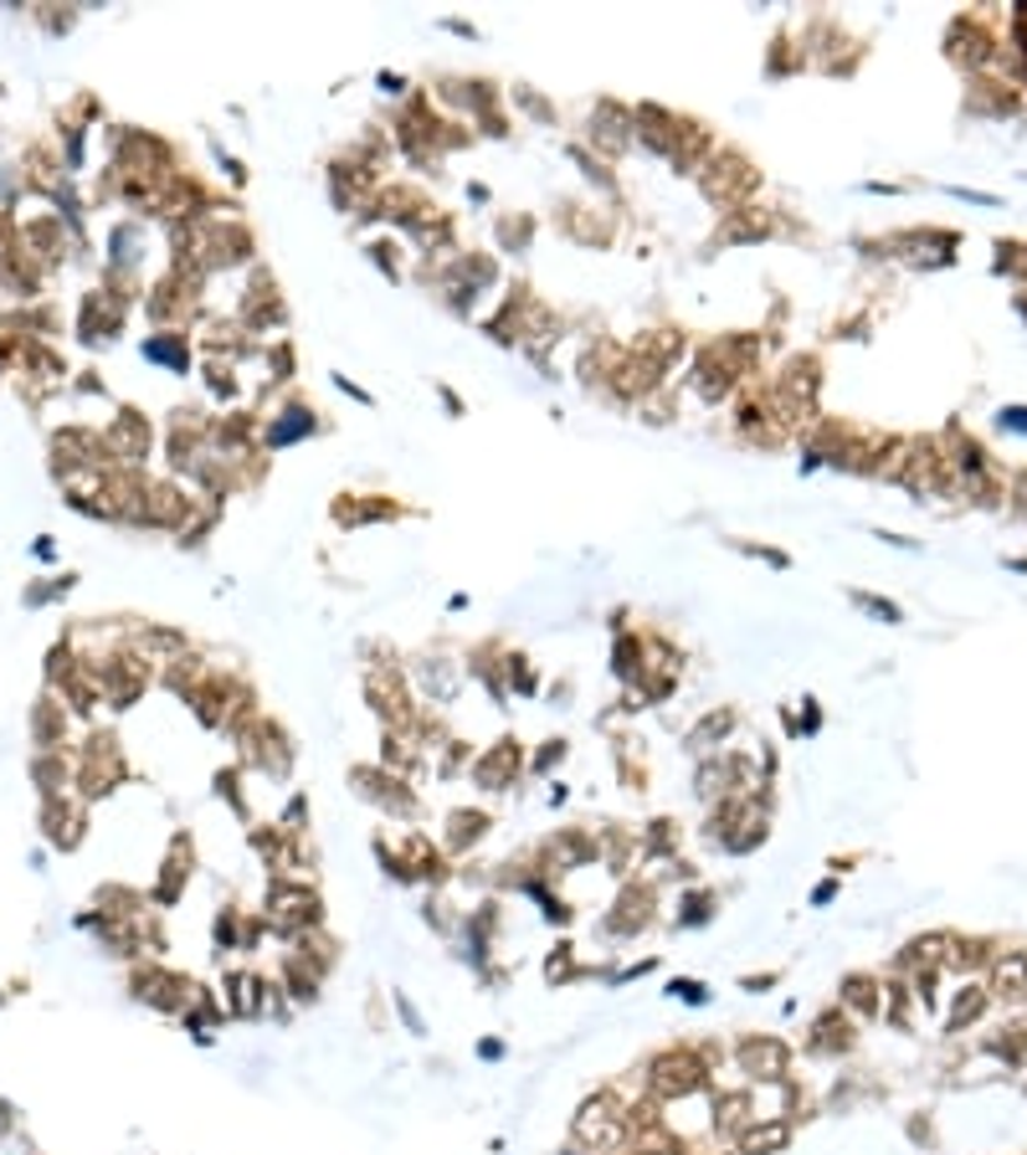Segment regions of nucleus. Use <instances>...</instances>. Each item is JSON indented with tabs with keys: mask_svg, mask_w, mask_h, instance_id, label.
Segmentation results:
<instances>
[{
	"mask_svg": "<svg viewBox=\"0 0 1027 1155\" xmlns=\"http://www.w3.org/2000/svg\"><path fill=\"white\" fill-rule=\"evenodd\" d=\"M263 924L293 945V940H303V934H314L324 924V899L309 884H299V878H272L268 899H263Z\"/></svg>",
	"mask_w": 1027,
	"mask_h": 1155,
	"instance_id": "nucleus-1",
	"label": "nucleus"
},
{
	"mask_svg": "<svg viewBox=\"0 0 1027 1155\" xmlns=\"http://www.w3.org/2000/svg\"><path fill=\"white\" fill-rule=\"evenodd\" d=\"M643 1074H648L652 1099H689V1094L710 1089L714 1068L699 1058L694 1047H658V1053L643 1063Z\"/></svg>",
	"mask_w": 1027,
	"mask_h": 1155,
	"instance_id": "nucleus-2",
	"label": "nucleus"
},
{
	"mask_svg": "<svg viewBox=\"0 0 1027 1155\" xmlns=\"http://www.w3.org/2000/svg\"><path fill=\"white\" fill-rule=\"evenodd\" d=\"M699 186H704V195H710L714 206L740 211V206H750V195H756L760 170L740 155V149H714V155L704 159V170H699Z\"/></svg>",
	"mask_w": 1027,
	"mask_h": 1155,
	"instance_id": "nucleus-3",
	"label": "nucleus"
},
{
	"mask_svg": "<svg viewBox=\"0 0 1027 1155\" xmlns=\"http://www.w3.org/2000/svg\"><path fill=\"white\" fill-rule=\"evenodd\" d=\"M570 1135H576V1145H585V1151H612V1145L627 1140V1104H622L612 1089L591 1094V1099L576 1109Z\"/></svg>",
	"mask_w": 1027,
	"mask_h": 1155,
	"instance_id": "nucleus-4",
	"label": "nucleus"
},
{
	"mask_svg": "<svg viewBox=\"0 0 1027 1155\" xmlns=\"http://www.w3.org/2000/svg\"><path fill=\"white\" fill-rule=\"evenodd\" d=\"M242 740V760L253 765V771H263V776H288V765H293V740H288V729L278 725V719H247V725L237 729Z\"/></svg>",
	"mask_w": 1027,
	"mask_h": 1155,
	"instance_id": "nucleus-5",
	"label": "nucleus"
},
{
	"mask_svg": "<svg viewBox=\"0 0 1027 1155\" xmlns=\"http://www.w3.org/2000/svg\"><path fill=\"white\" fill-rule=\"evenodd\" d=\"M735 1063H740V1074L750 1078V1084H786L791 1047L781 1043V1038H771V1032H750V1038L735 1043Z\"/></svg>",
	"mask_w": 1027,
	"mask_h": 1155,
	"instance_id": "nucleus-6",
	"label": "nucleus"
},
{
	"mask_svg": "<svg viewBox=\"0 0 1027 1155\" xmlns=\"http://www.w3.org/2000/svg\"><path fill=\"white\" fill-rule=\"evenodd\" d=\"M349 786L365 796V801H376L380 811H391V817H416V796L406 792V776H395V771H386V765H355L349 771Z\"/></svg>",
	"mask_w": 1027,
	"mask_h": 1155,
	"instance_id": "nucleus-7",
	"label": "nucleus"
},
{
	"mask_svg": "<svg viewBox=\"0 0 1027 1155\" xmlns=\"http://www.w3.org/2000/svg\"><path fill=\"white\" fill-rule=\"evenodd\" d=\"M524 771V750L514 735H504V740H493L483 755H473V765H468V776H473L478 792H509L514 781H520Z\"/></svg>",
	"mask_w": 1027,
	"mask_h": 1155,
	"instance_id": "nucleus-8",
	"label": "nucleus"
},
{
	"mask_svg": "<svg viewBox=\"0 0 1027 1155\" xmlns=\"http://www.w3.org/2000/svg\"><path fill=\"white\" fill-rule=\"evenodd\" d=\"M652 909H658V888H652V884H627L622 894H616L612 915L601 919V930L612 934V940H637V934L652 924Z\"/></svg>",
	"mask_w": 1027,
	"mask_h": 1155,
	"instance_id": "nucleus-9",
	"label": "nucleus"
},
{
	"mask_svg": "<svg viewBox=\"0 0 1027 1155\" xmlns=\"http://www.w3.org/2000/svg\"><path fill=\"white\" fill-rule=\"evenodd\" d=\"M237 324H242V329H253V334H268V329H283V324H288V309H283V299H278L272 272H257V278H253L247 299H242Z\"/></svg>",
	"mask_w": 1027,
	"mask_h": 1155,
	"instance_id": "nucleus-10",
	"label": "nucleus"
},
{
	"mask_svg": "<svg viewBox=\"0 0 1027 1155\" xmlns=\"http://www.w3.org/2000/svg\"><path fill=\"white\" fill-rule=\"evenodd\" d=\"M740 380H745L740 365L725 355V345H710L704 355H699V365H694V391L710 401V406H719V401H725L729 391L740 385Z\"/></svg>",
	"mask_w": 1027,
	"mask_h": 1155,
	"instance_id": "nucleus-11",
	"label": "nucleus"
},
{
	"mask_svg": "<svg viewBox=\"0 0 1027 1155\" xmlns=\"http://www.w3.org/2000/svg\"><path fill=\"white\" fill-rule=\"evenodd\" d=\"M591 144H596L601 155H622L633 144V113L622 109V103H612V98H601L596 109H591Z\"/></svg>",
	"mask_w": 1027,
	"mask_h": 1155,
	"instance_id": "nucleus-12",
	"label": "nucleus"
},
{
	"mask_svg": "<svg viewBox=\"0 0 1027 1155\" xmlns=\"http://www.w3.org/2000/svg\"><path fill=\"white\" fill-rule=\"evenodd\" d=\"M735 725H740V714H735V709H710L694 729H689V735H683V750H689V755H699V760H704V755H719V750H725V740L735 735Z\"/></svg>",
	"mask_w": 1027,
	"mask_h": 1155,
	"instance_id": "nucleus-13",
	"label": "nucleus"
},
{
	"mask_svg": "<svg viewBox=\"0 0 1027 1155\" xmlns=\"http://www.w3.org/2000/svg\"><path fill=\"white\" fill-rule=\"evenodd\" d=\"M714 155V134L710 124H699V119H683L679 124V139H673V155H668V165L679 175H694L704 170V159Z\"/></svg>",
	"mask_w": 1027,
	"mask_h": 1155,
	"instance_id": "nucleus-14",
	"label": "nucleus"
},
{
	"mask_svg": "<svg viewBox=\"0 0 1027 1155\" xmlns=\"http://www.w3.org/2000/svg\"><path fill=\"white\" fill-rule=\"evenodd\" d=\"M848 1047H853V1022L842 1017V1007H833V1012H822L812 1022V1038H806L812 1058H842Z\"/></svg>",
	"mask_w": 1027,
	"mask_h": 1155,
	"instance_id": "nucleus-15",
	"label": "nucleus"
},
{
	"mask_svg": "<svg viewBox=\"0 0 1027 1155\" xmlns=\"http://www.w3.org/2000/svg\"><path fill=\"white\" fill-rule=\"evenodd\" d=\"M314 431H319L314 406L293 401V406H283L278 416H268V427H263V447H293V442H303V437H314Z\"/></svg>",
	"mask_w": 1027,
	"mask_h": 1155,
	"instance_id": "nucleus-16",
	"label": "nucleus"
},
{
	"mask_svg": "<svg viewBox=\"0 0 1027 1155\" xmlns=\"http://www.w3.org/2000/svg\"><path fill=\"white\" fill-rule=\"evenodd\" d=\"M791 1145V1120L781 1114H756V1120L740 1130V1151L745 1155H775Z\"/></svg>",
	"mask_w": 1027,
	"mask_h": 1155,
	"instance_id": "nucleus-17",
	"label": "nucleus"
},
{
	"mask_svg": "<svg viewBox=\"0 0 1027 1155\" xmlns=\"http://www.w3.org/2000/svg\"><path fill=\"white\" fill-rule=\"evenodd\" d=\"M489 827H493V817H489V811H473V807L447 811L443 848H447V853H468V848H478V842L489 838Z\"/></svg>",
	"mask_w": 1027,
	"mask_h": 1155,
	"instance_id": "nucleus-18",
	"label": "nucleus"
},
{
	"mask_svg": "<svg viewBox=\"0 0 1027 1155\" xmlns=\"http://www.w3.org/2000/svg\"><path fill=\"white\" fill-rule=\"evenodd\" d=\"M196 986L186 982V976H175V971H144L139 976V997H149L155 1007H165V1012H186V1001Z\"/></svg>",
	"mask_w": 1027,
	"mask_h": 1155,
	"instance_id": "nucleus-19",
	"label": "nucleus"
},
{
	"mask_svg": "<svg viewBox=\"0 0 1027 1155\" xmlns=\"http://www.w3.org/2000/svg\"><path fill=\"white\" fill-rule=\"evenodd\" d=\"M411 679H416V694L432 698V704H453V694H458V673L443 658H422L411 668Z\"/></svg>",
	"mask_w": 1027,
	"mask_h": 1155,
	"instance_id": "nucleus-20",
	"label": "nucleus"
},
{
	"mask_svg": "<svg viewBox=\"0 0 1027 1155\" xmlns=\"http://www.w3.org/2000/svg\"><path fill=\"white\" fill-rule=\"evenodd\" d=\"M729 222L714 232V242L719 247H735V242H760V237H771V216L760 206H740V211H725Z\"/></svg>",
	"mask_w": 1027,
	"mask_h": 1155,
	"instance_id": "nucleus-21",
	"label": "nucleus"
},
{
	"mask_svg": "<svg viewBox=\"0 0 1027 1155\" xmlns=\"http://www.w3.org/2000/svg\"><path fill=\"white\" fill-rule=\"evenodd\" d=\"M612 673H616L622 683H633V688L648 679V637H637V632H622V637H616Z\"/></svg>",
	"mask_w": 1027,
	"mask_h": 1155,
	"instance_id": "nucleus-22",
	"label": "nucleus"
},
{
	"mask_svg": "<svg viewBox=\"0 0 1027 1155\" xmlns=\"http://www.w3.org/2000/svg\"><path fill=\"white\" fill-rule=\"evenodd\" d=\"M401 508L391 504V498H380V493H370V498H339L334 504V524H345V529H355V524H380V519H395Z\"/></svg>",
	"mask_w": 1027,
	"mask_h": 1155,
	"instance_id": "nucleus-23",
	"label": "nucleus"
},
{
	"mask_svg": "<svg viewBox=\"0 0 1027 1155\" xmlns=\"http://www.w3.org/2000/svg\"><path fill=\"white\" fill-rule=\"evenodd\" d=\"M750 1120H756V1099H750L745 1089L714 1094V1130H725V1135H740Z\"/></svg>",
	"mask_w": 1027,
	"mask_h": 1155,
	"instance_id": "nucleus-24",
	"label": "nucleus"
},
{
	"mask_svg": "<svg viewBox=\"0 0 1027 1155\" xmlns=\"http://www.w3.org/2000/svg\"><path fill=\"white\" fill-rule=\"evenodd\" d=\"M633 355H643L648 365H658V370H673L683 355V334L679 329H648L643 339H637Z\"/></svg>",
	"mask_w": 1027,
	"mask_h": 1155,
	"instance_id": "nucleus-25",
	"label": "nucleus"
},
{
	"mask_svg": "<svg viewBox=\"0 0 1027 1155\" xmlns=\"http://www.w3.org/2000/svg\"><path fill=\"white\" fill-rule=\"evenodd\" d=\"M771 838V827H766V817H760V807L750 811V817H745L740 827H735V832H729L725 842H719V853H729V857H745V853H756L760 842Z\"/></svg>",
	"mask_w": 1027,
	"mask_h": 1155,
	"instance_id": "nucleus-26",
	"label": "nucleus"
},
{
	"mask_svg": "<svg viewBox=\"0 0 1027 1155\" xmlns=\"http://www.w3.org/2000/svg\"><path fill=\"white\" fill-rule=\"evenodd\" d=\"M842 1007H848V1012H858V1017H879V997H873V991H879V982H873V976H863V971H853V976H842Z\"/></svg>",
	"mask_w": 1027,
	"mask_h": 1155,
	"instance_id": "nucleus-27",
	"label": "nucleus"
},
{
	"mask_svg": "<svg viewBox=\"0 0 1027 1155\" xmlns=\"http://www.w3.org/2000/svg\"><path fill=\"white\" fill-rule=\"evenodd\" d=\"M714 909H719V899H714L710 888H689V894L679 899L673 924H679V930H699V924H710V919H714Z\"/></svg>",
	"mask_w": 1027,
	"mask_h": 1155,
	"instance_id": "nucleus-28",
	"label": "nucleus"
},
{
	"mask_svg": "<svg viewBox=\"0 0 1027 1155\" xmlns=\"http://www.w3.org/2000/svg\"><path fill=\"white\" fill-rule=\"evenodd\" d=\"M144 355H149V360H159V365H175V370H186V365H190L186 334H165V339H149V345H144Z\"/></svg>",
	"mask_w": 1027,
	"mask_h": 1155,
	"instance_id": "nucleus-29",
	"label": "nucleus"
},
{
	"mask_svg": "<svg viewBox=\"0 0 1027 1155\" xmlns=\"http://www.w3.org/2000/svg\"><path fill=\"white\" fill-rule=\"evenodd\" d=\"M509 688H514V694H535L539 688V679H535V668H529V658H524V652H509L504 658V694Z\"/></svg>",
	"mask_w": 1027,
	"mask_h": 1155,
	"instance_id": "nucleus-30",
	"label": "nucleus"
},
{
	"mask_svg": "<svg viewBox=\"0 0 1027 1155\" xmlns=\"http://www.w3.org/2000/svg\"><path fill=\"white\" fill-rule=\"evenodd\" d=\"M576 976H581V966H576V945H560L550 961H545V982L566 986V982H576Z\"/></svg>",
	"mask_w": 1027,
	"mask_h": 1155,
	"instance_id": "nucleus-31",
	"label": "nucleus"
},
{
	"mask_svg": "<svg viewBox=\"0 0 1027 1155\" xmlns=\"http://www.w3.org/2000/svg\"><path fill=\"white\" fill-rule=\"evenodd\" d=\"M529 237H535V222L529 216H520V222H499V242H504V253H524L529 247Z\"/></svg>",
	"mask_w": 1027,
	"mask_h": 1155,
	"instance_id": "nucleus-32",
	"label": "nucleus"
},
{
	"mask_svg": "<svg viewBox=\"0 0 1027 1155\" xmlns=\"http://www.w3.org/2000/svg\"><path fill=\"white\" fill-rule=\"evenodd\" d=\"M853 606H863L869 617L889 621V627H894V621H904V612H900V606H894V602H879V596H869V591H853Z\"/></svg>",
	"mask_w": 1027,
	"mask_h": 1155,
	"instance_id": "nucleus-33",
	"label": "nucleus"
},
{
	"mask_svg": "<svg viewBox=\"0 0 1027 1155\" xmlns=\"http://www.w3.org/2000/svg\"><path fill=\"white\" fill-rule=\"evenodd\" d=\"M242 934L247 930H237V909H222L216 915V945H222V955L226 950H242Z\"/></svg>",
	"mask_w": 1027,
	"mask_h": 1155,
	"instance_id": "nucleus-34",
	"label": "nucleus"
},
{
	"mask_svg": "<svg viewBox=\"0 0 1027 1155\" xmlns=\"http://www.w3.org/2000/svg\"><path fill=\"white\" fill-rule=\"evenodd\" d=\"M514 103H520L524 113H535L539 124H555V109H550V103H545V98L535 93V88H514Z\"/></svg>",
	"mask_w": 1027,
	"mask_h": 1155,
	"instance_id": "nucleus-35",
	"label": "nucleus"
},
{
	"mask_svg": "<svg viewBox=\"0 0 1027 1155\" xmlns=\"http://www.w3.org/2000/svg\"><path fill=\"white\" fill-rule=\"evenodd\" d=\"M303 822H309V796L299 792L293 801H288V811H283V822H278V827H283V832H293V838H303Z\"/></svg>",
	"mask_w": 1027,
	"mask_h": 1155,
	"instance_id": "nucleus-36",
	"label": "nucleus"
},
{
	"mask_svg": "<svg viewBox=\"0 0 1027 1155\" xmlns=\"http://www.w3.org/2000/svg\"><path fill=\"white\" fill-rule=\"evenodd\" d=\"M560 760H566V740H545V750L535 755V765H529V771H535V776H550Z\"/></svg>",
	"mask_w": 1027,
	"mask_h": 1155,
	"instance_id": "nucleus-37",
	"label": "nucleus"
},
{
	"mask_svg": "<svg viewBox=\"0 0 1027 1155\" xmlns=\"http://www.w3.org/2000/svg\"><path fill=\"white\" fill-rule=\"evenodd\" d=\"M391 1001H395V1012H401V1022H406L411 1038H427V1022H422V1012H416V1007H411L401 991H391Z\"/></svg>",
	"mask_w": 1027,
	"mask_h": 1155,
	"instance_id": "nucleus-38",
	"label": "nucleus"
},
{
	"mask_svg": "<svg viewBox=\"0 0 1027 1155\" xmlns=\"http://www.w3.org/2000/svg\"><path fill=\"white\" fill-rule=\"evenodd\" d=\"M668 991H673L679 1001H689V1007H704V1001H710V986H704V982H689V976H683V982H673Z\"/></svg>",
	"mask_w": 1027,
	"mask_h": 1155,
	"instance_id": "nucleus-39",
	"label": "nucleus"
},
{
	"mask_svg": "<svg viewBox=\"0 0 1027 1155\" xmlns=\"http://www.w3.org/2000/svg\"><path fill=\"white\" fill-rule=\"evenodd\" d=\"M205 375H211V391H216V396H237V375H232V365H211V370H205Z\"/></svg>",
	"mask_w": 1027,
	"mask_h": 1155,
	"instance_id": "nucleus-40",
	"label": "nucleus"
},
{
	"mask_svg": "<svg viewBox=\"0 0 1027 1155\" xmlns=\"http://www.w3.org/2000/svg\"><path fill=\"white\" fill-rule=\"evenodd\" d=\"M237 771H222V776H216V792L226 796V801H232V807H237V817H247V801H242V786H237Z\"/></svg>",
	"mask_w": 1027,
	"mask_h": 1155,
	"instance_id": "nucleus-41",
	"label": "nucleus"
},
{
	"mask_svg": "<svg viewBox=\"0 0 1027 1155\" xmlns=\"http://www.w3.org/2000/svg\"><path fill=\"white\" fill-rule=\"evenodd\" d=\"M976 1012H981V991H971V997L956 1001V1012H950V1032H961V1022H971Z\"/></svg>",
	"mask_w": 1027,
	"mask_h": 1155,
	"instance_id": "nucleus-42",
	"label": "nucleus"
},
{
	"mask_svg": "<svg viewBox=\"0 0 1027 1155\" xmlns=\"http://www.w3.org/2000/svg\"><path fill=\"white\" fill-rule=\"evenodd\" d=\"M735 550H745V554H756V560H766V565H775V570H786V565H791V554L771 550V545H735Z\"/></svg>",
	"mask_w": 1027,
	"mask_h": 1155,
	"instance_id": "nucleus-43",
	"label": "nucleus"
},
{
	"mask_svg": "<svg viewBox=\"0 0 1027 1155\" xmlns=\"http://www.w3.org/2000/svg\"><path fill=\"white\" fill-rule=\"evenodd\" d=\"M365 253L376 257V268H386V272H391V278H401V268H395V247H391V242H370Z\"/></svg>",
	"mask_w": 1027,
	"mask_h": 1155,
	"instance_id": "nucleus-44",
	"label": "nucleus"
},
{
	"mask_svg": "<svg viewBox=\"0 0 1027 1155\" xmlns=\"http://www.w3.org/2000/svg\"><path fill=\"white\" fill-rule=\"evenodd\" d=\"M1002 427L1027 431V406H1007V412H1002Z\"/></svg>",
	"mask_w": 1027,
	"mask_h": 1155,
	"instance_id": "nucleus-45",
	"label": "nucleus"
},
{
	"mask_svg": "<svg viewBox=\"0 0 1027 1155\" xmlns=\"http://www.w3.org/2000/svg\"><path fill=\"white\" fill-rule=\"evenodd\" d=\"M775 982H781L775 971H766V976H740V986H745V991H766V986H775Z\"/></svg>",
	"mask_w": 1027,
	"mask_h": 1155,
	"instance_id": "nucleus-46",
	"label": "nucleus"
},
{
	"mask_svg": "<svg viewBox=\"0 0 1027 1155\" xmlns=\"http://www.w3.org/2000/svg\"><path fill=\"white\" fill-rule=\"evenodd\" d=\"M833 899H838V884H833V878L812 888V904H833Z\"/></svg>",
	"mask_w": 1027,
	"mask_h": 1155,
	"instance_id": "nucleus-47",
	"label": "nucleus"
},
{
	"mask_svg": "<svg viewBox=\"0 0 1027 1155\" xmlns=\"http://www.w3.org/2000/svg\"><path fill=\"white\" fill-rule=\"evenodd\" d=\"M478 1058H504V1043H499V1038H489V1043H478Z\"/></svg>",
	"mask_w": 1027,
	"mask_h": 1155,
	"instance_id": "nucleus-48",
	"label": "nucleus"
},
{
	"mask_svg": "<svg viewBox=\"0 0 1027 1155\" xmlns=\"http://www.w3.org/2000/svg\"><path fill=\"white\" fill-rule=\"evenodd\" d=\"M406 88V78H395V72H380V93H401Z\"/></svg>",
	"mask_w": 1027,
	"mask_h": 1155,
	"instance_id": "nucleus-49",
	"label": "nucleus"
},
{
	"mask_svg": "<svg viewBox=\"0 0 1027 1155\" xmlns=\"http://www.w3.org/2000/svg\"><path fill=\"white\" fill-rule=\"evenodd\" d=\"M637 1155H663V1151H637Z\"/></svg>",
	"mask_w": 1027,
	"mask_h": 1155,
	"instance_id": "nucleus-50",
	"label": "nucleus"
}]
</instances>
